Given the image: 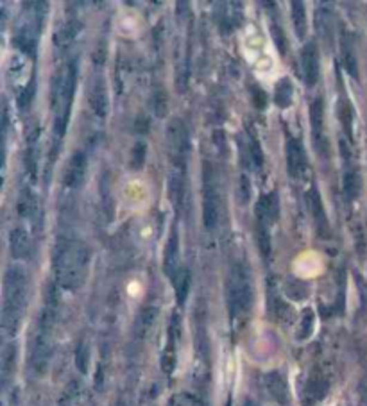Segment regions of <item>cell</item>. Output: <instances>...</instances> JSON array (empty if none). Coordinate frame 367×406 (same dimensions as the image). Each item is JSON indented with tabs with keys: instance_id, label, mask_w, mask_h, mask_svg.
<instances>
[{
	"instance_id": "5bb4252c",
	"label": "cell",
	"mask_w": 367,
	"mask_h": 406,
	"mask_svg": "<svg viewBox=\"0 0 367 406\" xmlns=\"http://www.w3.org/2000/svg\"><path fill=\"white\" fill-rule=\"evenodd\" d=\"M265 387L276 401L280 403V405H287V401H289V389H287V383H285V380L278 372H272V374L267 376Z\"/></svg>"
},
{
	"instance_id": "cb8c5ba5",
	"label": "cell",
	"mask_w": 367,
	"mask_h": 406,
	"mask_svg": "<svg viewBox=\"0 0 367 406\" xmlns=\"http://www.w3.org/2000/svg\"><path fill=\"white\" fill-rule=\"evenodd\" d=\"M15 358H17V351L13 347H6L4 354H2V376H4V381H8L9 374L13 371Z\"/></svg>"
},
{
	"instance_id": "8992f818",
	"label": "cell",
	"mask_w": 367,
	"mask_h": 406,
	"mask_svg": "<svg viewBox=\"0 0 367 406\" xmlns=\"http://www.w3.org/2000/svg\"><path fill=\"white\" fill-rule=\"evenodd\" d=\"M203 219H205V227L208 231L215 229L219 224L220 215V199L219 190L215 184V177L211 175L210 165L206 166L205 172V201H203Z\"/></svg>"
},
{
	"instance_id": "5b68a950",
	"label": "cell",
	"mask_w": 367,
	"mask_h": 406,
	"mask_svg": "<svg viewBox=\"0 0 367 406\" xmlns=\"http://www.w3.org/2000/svg\"><path fill=\"white\" fill-rule=\"evenodd\" d=\"M167 148H169V156H171L172 163L180 171H183L188 153V131L180 118H174L167 126Z\"/></svg>"
},
{
	"instance_id": "603a6c76",
	"label": "cell",
	"mask_w": 367,
	"mask_h": 406,
	"mask_svg": "<svg viewBox=\"0 0 367 406\" xmlns=\"http://www.w3.org/2000/svg\"><path fill=\"white\" fill-rule=\"evenodd\" d=\"M188 284H190V274L188 271L181 269L174 278V287H176V293H178V301L183 302L185 297L188 293Z\"/></svg>"
},
{
	"instance_id": "6da1fadb",
	"label": "cell",
	"mask_w": 367,
	"mask_h": 406,
	"mask_svg": "<svg viewBox=\"0 0 367 406\" xmlns=\"http://www.w3.org/2000/svg\"><path fill=\"white\" fill-rule=\"evenodd\" d=\"M56 278L63 289L75 290L86 278L90 249L77 240H66L56 249Z\"/></svg>"
},
{
	"instance_id": "2e32d148",
	"label": "cell",
	"mask_w": 367,
	"mask_h": 406,
	"mask_svg": "<svg viewBox=\"0 0 367 406\" xmlns=\"http://www.w3.org/2000/svg\"><path fill=\"white\" fill-rule=\"evenodd\" d=\"M92 106L99 117H104L108 113V95H106V86L102 79H97L92 90Z\"/></svg>"
},
{
	"instance_id": "9c48e42d",
	"label": "cell",
	"mask_w": 367,
	"mask_h": 406,
	"mask_svg": "<svg viewBox=\"0 0 367 406\" xmlns=\"http://www.w3.org/2000/svg\"><path fill=\"white\" fill-rule=\"evenodd\" d=\"M84 174H86V156L81 151L70 157L65 171V184L70 188H77L83 183Z\"/></svg>"
},
{
	"instance_id": "484cf974",
	"label": "cell",
	"mask_w": 367,
	"mask_h": 406,
	"mask_svg": "<svg viewBox=\"0 0 367 406\" xmlns=\"http://www.w3.org/2000/svg\"><path fill=\"white\" fill-rule=\"evenodd\" d=\"M18 210H20V215H23V217L32 213V210H35V201H32L31 193H27V192L22 193L20 202H18Z\"/></svg>"
},
{
	"instance_id": "4316f807",
	"label": "cell",
	"mask_w": 367,
	"mask_h": 406,
	"mask_svg": "<svg viewBox=\"0 0 367 406\" xmlns=\"http://www.w3.org/2000/svg\"><path fill=\"white\" fill-rule=\"evenodd\" d=\"M171 406H199V403L188 394H178L176 398L171 399Z\"/></svg>"
},
{
	"instance_id": "e0dca14e",
	"label": "cell",
	"mask_w": 367,
	"mask_h": 406,
	"mask_svg": "<svg viewBox=\"0 0 367 406\" xmlns=\"http://www.w3.org/2000/svg\"><path fill=\"white\" fill-rule=\"evenodd\" d=\"M342 61H344L348 74L357 77V66L359 65H357V56H355V47L351 36H344L342 38Z\"/></svg>"
},
{
	"instance_id": "44dd1931",
	"label": "cell",
	"mask_w": 367,
	"mask_h": 406,
	"mask_svg": "<svg viewBox=\"0 0 367 406\" xmlns=\"http://www.w3.org/2000/svg\"><path fill=\"white\" fill-rule=\"evenodd\" d=\"M158 319V308H145L144 311H142L140 315V320H138V335L140 336H145L149 331H151V328L154 326V322H156Z\"/></svg>"
},
{
	"instance_id": "ac0fdd59",
	"label": "cell",
	"mask_w": 367,
	"mask_h": 406,
	"mask_svg": "<svg viewBox=\"0 0 367 406\" xmlns=\"http://www.w3.org/2000/svg\"><path fill=\"white\" fill-rule=\"evenodd\" d=\"M342 192L348 201H353L360 192V177L355 171H346L342 177Z\"/></svg>"
},
{
	"instance_id": "4dcf8cb0",
	"label": "cell",
	"mask_w": 367,
	"mask_h": 406,
	"mask_svg": "<svg viewBox=\"0 0 367 406\" xmlns=\"http://www.w3.org/2000/svg\"><path fill=\"white\" fill-rule=\"evenodd\" d=\"M245 406H254V403H251V401H247V403H245Z\"/></svg>"
},
{
	"instance_id": "d4e9b609",
	"label": "cell",
	"mask_w": 367,
	"mask_h": 406,
	"mask_svg": "<svg viewBox=\"0 0 367 406\" xmlns=\"http://www.w3.org/2000/svg\"><path fill=\"white\" fill-rule=\"evenodd\" d=\"M145 162V144L138 142V144L133 147L131 153V166L133 168H140Z\"/></svg>"
},
{
	"instance_id": "30bf717a",
	"label": "cell",
	"mask_w": 367,
	"mask_h": 406,
	"mask_svg": "<svg viewBox=\"0 0 367 406\" xmlns=\"http://www.w3.org/2000/svg\"><path fill=\"white\" fill-rule=\"evenodd\" d=\"M308 206H310L312 217H314L317 233H319L321 236H328L330 235L328 217H326V211H324L323 201H321L319 192H317V190H310V192H308Z\"/></svg>"
},
{
	"instance_id": "4fadbf2b",
	"label": "cell",
	"mask_w": 367,
	"mask_h": 406,
	"mask_svg": "<svg viewBox=\"0 0 367 406\" xmlns=\"http://www.w3.org/2000/svg\"><path fill=\"white\" fill-rule=\"evenodd\" d=\"M163 265H165V272L171 276L172 280L176 274L180 272L178 265H180V253H178V233L172 231L171 238L167 242L165 247V258H163Z\"/></svg>"
},
{
	"instance_id": "d6986e66",
	"label": "cell",
	"mask_w": 367,
	"mask_h": 406,
	"mask_svg": "<svg viewBox=\"0 0 367 406\" xmlns=\"http://www.w3.org/2000/svg\"><path fill=\"white\" fill-rule=\"evenodd\" d=\"M292 83H290L289 79H281L280 83L276 84V90H274V102L280 108H287V106H290V102H292Z\"/></svg>"
},
{
	"instance_id": "277c9868",
	"label": "cell",
	"mask_w": 367,
	"mask_h": 406,
	"mask_svg": "<svg viewBox=\"0 0 367 406\" xmlns=\"http://www.w3.org/2000/svg\"><path fill=\"white\" fill-rule=\"evenodd\" d=\"M227 297H229V310L233 319L244 317L253 302V290H251L250 272L242 263H235L229 272V283H227Z\"/></svg>"
},
{
	"instance_id": "f546056e",
	"label": "cell",
	"mask_w": 367,
	"mask_h": 406,
	"mask_svg": "<svg viewBox=\"0 0 367 406\" xmlns=\"http://www.w3.org/2000/svg\"><path fill=\"white\" fill-rule=\"evenodd\" d=\"M251 154H253V162L256 163L258 166L262 165V151H260V145L256 142H251Z\"/></svg>"
},
{
	"instance_id": "9a60e30c",
	"label": "cell",
	"mask_w": 367,
	"mask_h": 406,
	"mask_svg": "<svg viewBox=\"0 0 367 406\" xmlns=\"http://www.w3.org/2000/svg\"><path fill=\"white\" fill-rule=\"evenodd\" d=\"M324 110H323V101L317 99V101L312 102L310 106V124H312V133H314V140L321 142L323 140V129H324Z\"/></svg>"
},
{
	"instance_id": "83f0119b",
	"label": "cell",
	"mask_w": 367,
	"mask_h": 406,
	"mask_svg": "<svg viewBox=\"0 0 367 406\" xmlns=\"http://www.w3.org/2000/svg\"><path fill=\"white\" fill-rule=\"evenodd\" d=\"M238 195H241V201L247 202L250 201V197H251V183L250 180L245 177V175H242L241 177V183H238Z\"/></svg>"
},
{
	"instance_id": "8fae6325",
	"label": "cell",
	"mask_w": 367,
	"mask_h": 406,
	"mask_svg": "<svg viewBox=\"0 0 367 406\" xmlns=\"http://www.w3.org/2000/svg\"><path fill=\"white\" fill-rule=\"evenodd\" d=\"M278 217V197L276 193H265L256 202V224L269 226Z\"/></svg>"
},
{
	"instance_id": "52a82bcc",
	"label": "cell",
	"mask_w": 367,
	"mask_h": 406,
	"mask_svg": "<svg viewBox=\"0 0 367 406\" xmlns=\"http://www.w3.org/2000/svg\"><path fill=\"white\" fill-rule=\"evenodd\" d=\"M301 70L308 86H314L319 79V52L317 45L306 44L301 50Z\"/></svg>"
},
{
	"instance_id": "f1b7e54d",
	"label": "cell",
	"mask_w": 367,
	"mask_h": 406,
	"mask_svg": "<svg viewBox=\"0 0 367 406\" xmlns=\"http://www.w3.org/2000/svg\"><path fill=\"white\" fill-rule=\"evenodd\" d=\"M342 113H344V117H342V126L346 127V133H348V136H351V108L348 104L342 108Z\"/></svg>"
},
{
	"instance_id": "ba28073f",
	"label": "cell",
	"mask_w": 367,
	"mask_h": 406,
	"mask_svg": "<svg viewBox=\"0 0 367 406\" xmlns=\"http://www.w3.org/2000/svg\"><path fill=\"white\" fill-rule=\"evenodd\" d=\"M287 165H289V172L292 177H299L305 172L306 166V156L303 144L296 138H290L287 144Z\"/></svg>"
},
{
	"instance_id": "7c38bea8",
	"label": "cell",
	"mask_w": 367,
	"mask_h": 406,
	"mask_svg": "<svg viewBox=\"0 0 367 406\" xmlns=\"http://www.w3.org/2000/svg\"><path fill=\"white\" fill-rule=\"evenodd\" d=\"M9 249H11V256L17 260L26 258L27 254H29V251H31V238H29V233L23 227H17V229L11 231Z\"/></svg>"
},
{
	"instance_id": "7402d4cb",
	"label": "cell",
	"mask_w": 367,
	"mask_h": 406,
	"mask_svg": "<svg viewBox=\"0 0 367 406\" xmlns=\"http://www.w3.org/2000/svg\"><path fill=\"white\" fill-rule=\"evenodd\" d=\"M151 104H153V111L158 118L167 117V113H169V97H167V93L163 90L154 92Z\"/></svg>"
},
{
	"instance_id": "3957f363",
	"label": "cell",
	"mask_w": 367,
	"mask_h": 406,
	"mask_svg": "<svg viewBox=\"0 0 367 406\" xmlns=\"http://www.w3.org/2000/svg\"><path fill=\"white\" fill-rule=\"evenodd\" d=\"M53 324L54 310L53 306H48L45 311H41L31 345V365L38 374H44L47 371L48 360L53 354Z\"/></svg>"
},
{
	"instance_id": "ffe728a7",
	"label": "cell",
	"mask_w": 367,
	"mask_h": 406,
	"mask_svg": "<svg viewBox=\"0 0 367 406\" xmlns=\"http://www.w3.org/2000/svg\"><path fill=\"white\" fill-rule=\"evenodd\" d=\"M292 23L294 31L299 38H305L306 35V11L303 2H292Z\"/></svg>"
},
{
	"instance_id": "7a4b0ae2",
	"label": "cell",
	"mask_w": 367,
	"mask_h": 406,
	"mask_svg": "<svg viewBox=\"0 0 367 406\" xmlns=\"http://www.w3.org/2000/svg\"><path fill=\"white\" fill-rule=\"evenodd\" d=\"M27 302V276L22 269L11 267L4 278V304H2V329L15 336L22 322Z\"/></svg>"
}]
</instances>
